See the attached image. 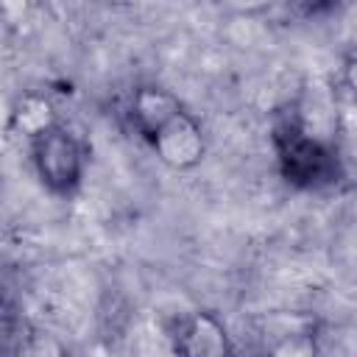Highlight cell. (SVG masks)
<instances>
[{
    "label": "cell",
    "instance_id": "cell-5",
    "mask_svg": "<svg viewBox=\"0 0 357 357\" xmlns=\"http://www.w3.org/2000/svg\"><path fill=\"white\" fill-rule=\"evenodd\" d=\"M178 112H184L181 100L159 86V84H139L131 98H128V106H126V117H128V126L137 131L139 139L151 142Z\"/></svg>",
    "mask_w": 357,
    "mask_h": 357
},
{
    "label": "cell",
    "instance_id": "cell-3",
    "mask_svg": "<svg viewBox=\"0 0 357 357\" xmlns=\"http://www.w3.org/2000/svg\"><path fill=\"white\" fill-rule=\"evenodd\" d=\"M176 357H234V340L226 324L206 310L187 312L170 332Z\"/></svg>",
    "mask_w": 357,
    "mask_h": 357
},
{
    "label": "cell",
    "instance_id": "cell-2",
    "mask_svg": "<svg viewBox=\"0 0 357 357\" xmlns=\"http://www.w3.org/2000/svg\"><path fill=\"white\" fill-rule=\"evenodd\" d=\"M31 151V165L42 187L53 195H73L86 173L89 151L78 134H73L64 123H56L45 134L28 142Z\"/></svg>",
    "mask_w": 357,
    "mask_h": 357
},
{
    "label": "cell",
    "instance_id": "cell-6",
    "mask_svg": "<svg viewBox=\"0 0 357 357\" xmlns=\"http://www.w3.org/2000/svg\"><path fill=\"white\" fill-rule=\"evenodd\" d=\"M59 123L53 103L39 95V92H28L17 100V106L11 109V131L17 137H22L25 142L36 139L39 134H45L47 128H53Z\"/></svg>",
    "mask_w": 357,
    "mask_h": 357
},
{
    "label": "cell",
    "instance_id": "cell-7",
    "mask_svg": "<svg viewBox=\"0 0 357 357\" xmlns=\"http://www.w3.org/2000/svg\"><path fill=\"white\" fill-rule=\"evenodd\" d=\"M265 357H321L318 337L312 332H287L268 346Z\"/></svg>",
    "mask_w": 357,
    "mask_h": 357
},
{
    "label": "cell",
    "instance_id": "cell-4",
    "mask_svg": "<svg viewBox=\"0 0 357 357\" xmlns=\"http://www.w3.org/2000/svg\"><path fill=\"white\" fill-rule=\"evenodd\" d=\"M156 159L170 170H192L206 156V134L195 114L178 112L151 142Z\"/></svg>",
    "mask_w": 357,
    "mask_h": 357
},
{
    "label": "cell",
    "instance_id": "cell-1",
    "mask_svg": "<svg viewBox=\"0 0 357 357\" xmlns=\"http://www.w3.org/2000/svg\"><path fill=\"white\" fill-rule=\"evenodd\" d=\"M271 142L282 178L296 190H326L343 178V165L335 145L310 134L296 114L276 120Z\"/></svg>",
    "mask_w": 357,
    "mask_h": 357
}]
</instances>
